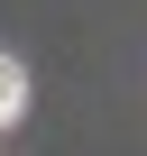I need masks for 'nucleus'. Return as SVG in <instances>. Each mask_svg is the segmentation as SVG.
<instances>
[{
	"instance_id": "obj_1",
	"label": "nucleus",
	"mask_w": 147,
	"mask_h": 156,
	"mask_svg": "<svg viewBox=\"0 0 147 156\" xmlns=\"http://www.w3.org/2000/svg\"><path fill=\"white\" fill-rule=\"evenodd\" d=\"M28 110V73H19V55H0V129H9Z\"/></svg>"
}]
</instances>
